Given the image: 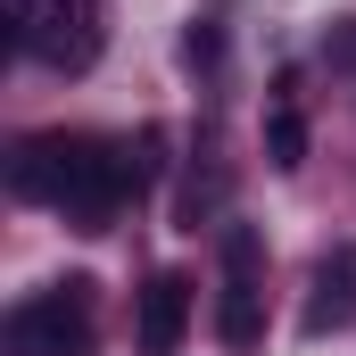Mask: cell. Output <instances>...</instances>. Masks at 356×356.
Wrapping results in <instances>:
<instances>
[{"label":"cell","instance_id":"obj_1","mask_svg":"<svg viewBox=\"0 0 356 356\" xmlns=\"http://www.w3.org/2000/svg\"><path fill=\"white\" fill-rule=\"evenodd\" d=\"M8 182H17V199H42V207H58L67 224L108 232V224L124 216V199L141 191V166H133V149L108 141V133H33V141H17Z\"/></svg>","mask_w":356,"mask_h":356},{"label":"cell","instance_id":"obj_3","mask_svg":"<svg viewBox=\"0 0 356 356\" xmlns=\"http://www.w3.org/2000/svg\"><path fill=\"white\" fill-rule=\"evenodd\" d=\"M8 348L17 356H91L99 348V290L83 273L33 290L17 315H8Z\"/></svg>","mask_w":356,"mask_h":356},{"label":"cell","instance_id":"obj_7","mask_svg":"<svg viewBox=\"0 0 356 356\" xmlns=\"http://www.w3.org/2000/svg\"><path fill=\"white\" fill-rule=\"evenodd\" d=\"M298 158H307V124H298V108L282 99V108H273V166L298 175Z\"/></svg>","mask_w":356,"mask_h":356},{"label":"cell","instance_id":"obj_6","mask_svg":"<svg viewBox=\"0 0 356 356\" xmlns=\"http://www.w3.org/2000/svg\"><path fill=\"white\" fill-rule=\"evenodd\" d=\"M182 332H191V273H149V290H141V348L175 356Z\"/></svg>","mask_w":356,"mask_h":356},{"label":"cell","instance_id":"obj_4","mask_svg":"<svg viewBox=\"0 0 356 356\" xmlns=\"http://www.w3.org/2000/svg\"><path fill=\"white\" fill-rule=\"evenodd\" d=\"M216 332L224 348L249 356L266 340V241L257 224H224V298H216Z\"/></svg>","mask_w":356,"mask_h":356},{"label":"cell","instance_id":"obj_2","mask_svg":"<svg viewBox=\"0 0 356 356\" xmlns=\"http://www.w3.org/2000/svg\"><path fill=\"white\" fill-rule=\"evenodd\" d=\"M8 42L50 75H83L108 50V0H8Z\"/></svg>","mask_w":356,"mask_h":356},{"label":"cell","instance_id":"obj_5","mask_svg":"<svg viewBox=\"0 0 356 356\" xmlns=\"http://www.w3.org/2000/svg\"><path fill=\"white\" fill-rule=\"evenodd\" d=\"M348 323H356V241H340V249L315 257V282H307V332L323 340V332H348Z\"/></svg>","mask_w":356,"mask_h":356}]
</instances>
